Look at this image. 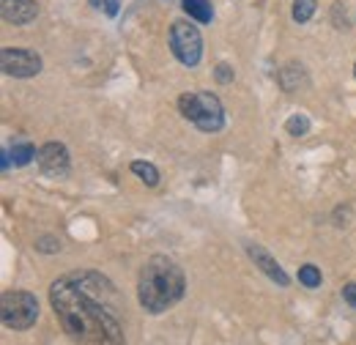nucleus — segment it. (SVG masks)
I'll list each match as a JSON object with an SVG mask.
<instances>
[{
	"label": "nucleus",
	"mask_w": 356,
	"mask_h": 345,
	"mask_svg": "<svg viewBox=\"0 0 356 345\" xmlns=\"http://www.w3.org/2000/svg\"><path fill=\"white\" fill-rule=\"evenodd\" d=\"M49 302L63 332L80 345H127L115 315V288L96 271H74L49 285Z\"/></svg>",
	"instance_id": "1"
},
{
	"label": "nucleus",
	"mask_w": 356,
	"mask_h": 345,
	"mask_svg": "<svg viewBox=\"0 0 356 345\" xmlns=\"http://www.w3.org/2000/svg\"><path fill=\"white\" fill-rule=\"evenodd\" d=\"M186 291L184 271L168 255H154L140 271L137 280V302L148 315H162L176 302H181Z\"/></svg>",
	"instance_id": "2"
},
{
	"label": "nucleus",
	"mask_w": 356,
	"mask_h": 345,
	"mask_svg": "<svg viewBox=\"0 0 356 345\" xmlns=\"http://www.w3.org/2000/svg\"><path fill=\"white\" fill-rule=\"evenodd\" d=\"M178 110L189 124H195L200 131H220L225 127L222 102L209 90L184 93L178 99Z\"/></svg>",
	"instance_id": "3"
},
{
	"label": "nucleus",
	"mask_w": 356,
	"mask_h": 345,
	"mask_svg": "<svg viewBox=\"0 0 356 345\" xmlns=\"http://www.w3.org/2000/svg\"><path fill=\"white\" fill-rule=\"evenodd\" d=\"M0 318L6 329H31L39 321V299L28 291H6L0 299Z\"/></svg>",
	"instance_id": "4"
},
{
	"label": "nucleus",
	"mask_w": 356,
	"mask_h": 345,
	"mask_svg": "<svg viewBox=\"0 0 356 345\" xmlns=\"http://www.w3.org/2000/svg\"><path fill=\"white\" fill-rule=\"evenodd\" d=\"M170 49L184 66H197L200 63V55H203V39H200V31L184 19L173 22L170 28Z\"/></svg>",
	"instance_id": "5"
},
{
	"label": "nucleus",
	"mask_w": 356,
	"mask_h": 345,
	"mask_svg": "<svg viewBox=\"0 0 356 345\" xmlns=\"http://www.w3.org/2000/svg\"><path fill=\"white\" fill-rule=\"evenodd\" d=\"M0 66L8 77H36L42 72V58L33 49H19V47H3L0 52Z\"/></svg>",
	"instance_id": "6"
},
{
	"label": "nucleus",
	"mask_w": 356,
	"mask_h": 345,
	"mask_svg": "<svg viewBox=\"0 0 356 345\" xmlns=\"http://www.w3.org/2000/svg\"><path fill=\"white\" fill-rule=\"evenodd\" d=\"M39 168L49 178H63L69 175V151L63 143H47L39 148V157H36Z\"/></svg>",
	"instance_id": "7"
},
{
	"label": "nucleus",
	"mask_w": 356,
	"mask_h": 345,
	"mask_svg": "<svg viewBox=\"0 0 356 345\" xmlns=\"http://www.w3.org/2000/svg\"><path fill=\"white\" fill-rule=\"evenodd\" d=\"M247 255L255 260V266H258V268L266 274L271 282H277L280 288H288L291 277L282 271V266H280L277 260L271 258V255H268V252L264 250V247H261V244H250V247H247Z\"/></svg>",
	"instance_id": "8"
},
{
	"label": "nucleus",
	"mask_w": 356,
	"mask_h": 345,
	"mask_svg": "<svg viewBox=\"0 0 356 345\" xmlns=\"http://www.w3.org/2000/svg\"><path fill=\"white\" fill-rule=\"evenodd\" d=\"M0 14L11 25H28L31 19H36L39 3L36 0H6L3 8H0Z\"/></svg>",
	"instance_id": "9"
},
{
	"label": "nucleus",
	"mask_w": 356,
	"mask_h": 345,
	"mask_svg": "<svg viewBox=\"0 0 356 345\" xmlns=\"http://www.w3.org/2000/svg\"><path fill=\"white\" fill-rule=\"evenodd\" d=\"M181 8L197 22H211L214 19V8H211L209 0H181Z\"/></svg>",
	"instance_id": "10"
},
{
	"label": "nucleus",
	"mask_w": 356,
	"mask_h": 345,
	"mask_svg": "<svg viewBox=\"0 0 356 345\" xmlns=\"http://www.w3.org/2000/svg\"><path fill=\"white\" fill-rule=\"evenodd\" d=\"M33 157H39V151H36L31 143H17V145L11 148V159H14V165H17V168L31 165V162H33Z\"/></svg>",
	"instance_id": "11"
},
{
	"label": "nucleus",
	"mask_w": 356,
	"mask_h": 345,
	"mask_svg": "<svg viewBox=\"0 0 356 345\" xmlns=\"http://www.w3.org/2000/svg\"><path fill=\"white\" fill-rule=\"evenodd\" d=\"M132 172L143 181V184H148V186H156L159 184V170L151 165V162H132Z\"/></svg>",
	"instance_id": "12"
},
{
	"label": "nucleus",
	"mask_w": 356,
	"mask_h": 345,
	"mask_svg": "<svg viewBox=\"0 0 356 345\" xmlns=\"http://www.w3.org/2000/svg\"><path fill=\"white\" fill-rule=\"evenodd\" d=\"M285 131H288L291 137H305V134L310 131V118H307L305 113H296V115H291V118L285 121Z\"/></svg>",
	"instance_id": "13"
},
{
	"label": "nucleus",
	"mask_w": 356,
	"mask_h": 345,
	"mask_svg": "<svg viewBox=\"0 0 356 345\" xmlns=\"http://www.w3.org/2000/svg\"><path fill=\"white\" fill-rule=\"evenodd\" d=\"M299 282L305 285V288H321V268L318 266H312V263H305L302 268H299Z\"/></svg>",
	"instance_id": "14"
},
{
	"label": "nucleus",
	"mask_w": 356,
	"mask_h": 345,
	"mask_svg": "<svg viewBox=\"0 0 356 345\" xmlns=\"http://www.w3.org/2000/svg\"><path fill=\"white\" fill-rule=\"evenodd\" d=\"M315 14V0H293V19L302 25V22H310V17Z\"/></svg>",
	"instance_id": "15"
},
{
	"label": "nucleus",
	"mask_w": 356,
	"mask_h": 345,
	"mask_svg": "<svg viewBox=\"0 0 356 345\" xmlns=\"http://www.w3.org/2000/svg\"><path fill=\"white\" fill-rule=\"evenodd\" d=\"M36 250H39V252H58V250H60V241L52 239V236H42V239L36 241Z\"/></svg>",
	"instance_id": "16"
},
{
	"label": "nucleus",
	"mask_w": 356,
	"mask_h": 345,
	"mask_svg": "<svg viewBox=\"0 0 356 345\" xmlns=\"http://www.w3.org/2000/svg\"><path fill=\"white\" fill-rule=\"evenodd\" d=\"M214 74H217V80H220V83H230V80H233V69H230L227 63H220Z\"/></svg>",
	"instance_id": "17"
},
{
	"label": "nucleus",
	"mask_w": 356,
	"mask_h": 345,
	"mask_svg": "<svg viewBox=\"0 0 356 345\" xmlns=\"http://www.w3.org/2000/svg\"><path fill=\"white\" fill-rule=\"evenodd\" d=\"M343 299H346V304H351L356 310V282H348V285L343 288Z\"/></svg>",
	"instance_id": "18"
},
{
	"label": "nucleus",
	"mask_w": 356,
	"mask_h": 345,
	"mask_svg": "<svg viewBox=\"0 0 356 345\" xmlns=\"http://www.w3.org/2000/svg\"><path fill=\"white\" fill-rule=\"evenodd\" d=\"M104 11H107L110 17H115V14H118V0H104Z\"/></svg>",
	"instance_id": "19"
},
{
	"label": "nucleus",
	"mask_w": 356,
	"mask_h": 345,
	"mask_svg": "<svg viewBox=\"0 0 356 345\" xmlns=\"http://www.w3.org/2000/svg\"><path fill=\"white\" fill-rule=\"evenodd\" d=\"M354 74H356V66H354Z\"/></svg>",
	"instance_id": "20"
}]
</instances>
